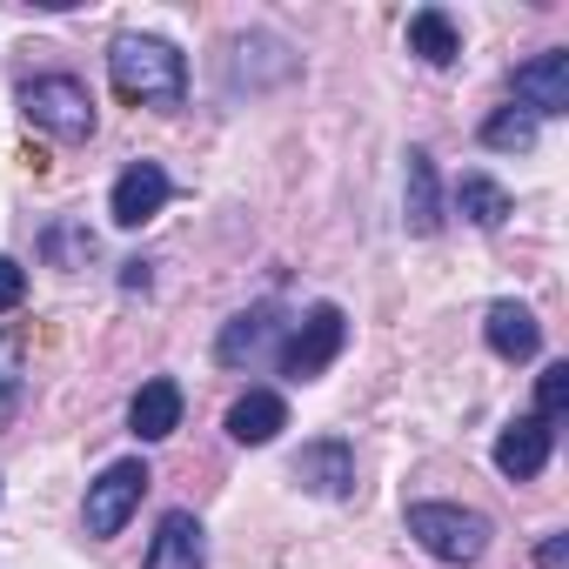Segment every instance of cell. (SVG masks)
<instances>
[{"label": "cell", "instance_id": "15", "mask_svg": "<svg viewBox=\"0 0 569 569\" xmlns=\"http://www.w3.org/2000/svg\"><path fill=\"white\" fill-rule=\"evenodd\" d=\"M281 429H289V402H281L274 389H248V396H234V409H228V442H241V449H268Z\"/></svg>", "mask_w": 569, "mask_h": 569}, {"label": "cell", "instance_id": "2", "mask_svg": "<svg viewBox=\"0 0 569 569\" xmlns=\"http://www.w3.org/2000/svg\"><path fill=\"white\" fill-rule=\"evenodd\" d=\"M409 536H416L436 562L469 569V562H482V556H489L496 522H489L482 509H462V502H409Z\"/></svg>", "mask_w": 569, "mask_h": 569}, {"label": "cell", "instance_id": "13", "mask_svg": "<svg viewBox=\"0 0 569 569\" xmlns=\"http://www.w3.org/2000/svg\"><path fill=\"white\" fill-rule=\"evenodd\" d=\"M482 342H489L502 362H536V356H542V322H536L522 302L502 296V302L482 309Z\"/></svg>", "mask_w": 569, "mask_h": 569}, {"label": "cell", "instance_id": "21", "mask_svg": "<svg viewBox=\"0 0 569 569\" xmlns=\"http://www.w3.org/2000/svg\"><path fill=\"white\" fill-rule=\"evenodd\" d=\"M21 342L0 329V422H14V409H21Z\"/></svg>", "mask_w": 569, "mask_h": 569}, {"label": "cell", "instance_id": "10", "mask_svg": "<svg viewBox=\"0 0 569 569\" xmlns=\"http://www.w3.org/2000/svg\"><path fill=\"white\" fill-rule=\"evenodd\" d=\"M141 569H208V529L194 509H168L148 536V556Z\"/></svg>", "mask_w": 569, "mask_h": 569}, {"label": "cell", "instance_id": "11", "mask_svg": "<svg viewBox=\"0 0 569 569\" xmlns=\"http://www.w3.org/2000/svg\"><path fill=\"white\" fill-rule=\"evenodd\" d=\"M402 221L409 234H442V181H436V154L429 148H409L402 154Z\"/></svg>", "mask_w": 569, "mask_h": 569}, {"label": "cell", "instance_id": "3", "mask_svg": "<svg viewBox=\"0 0 569 569\" xmlns=\"http://www.w3.org/2000/svg\"><path fill=\"white\" fill-rule=\"evenodd\" d=\"M21 114L48 134V141H94V94H88V81H74V74H34V81H21Z\"/></svg>", "mask_w": 569, "mask_h": 569}, {"label": "cell", "instance_id": "4", "mask_svg": "<svg viewBox=\"0 0 569 569\" xmlns=\"http://www.w3.org/2000/svg\"><path fill=\"white\" fill-rule=\"evenodd\" d=\"M342 349H349V316H342V302H316L302 322H289V342H281L274 369L289 376V382H322V376L342 362Z\"/></svg>", "mask_w": 569, "mask_h": 569}, {"label": "cell", "instance_id": "1", "mask_svg": "<svg viewBox=\"0 0 569 569\" xmlns=\"http://www.w3.org/2000/svg\"><path fill=\"white\" fill-rule=\"evenodd\" d=\"M108 81H114V94L128 101V108H161V114H174L181 101H188V54L174 48V41H161V34H114L108 41Z\"/></svg>", "mask_w": 569, "mask_h": 569}, {"label": "cell", "instance_id": "16", "mask_svg": "<svg viewBox=\"0 0 569 569\" xmlns=\"http://www.w3.org/2000/svg\"><path fill=\"white\" fill-rule=\"evenodd\" d=\"M409 54L429 61V68H456V54H462L456 14H449V8H416V14H409Z\"/></svg>", "mask_w": 569, "mask_h": 569}, {"label": "cell", "instance_id": "19", "mask_svg": "<svg viewBox=\"0 0 569 569\" xmlns=\"http://www.w3.org/2000/svg\"><path fill=\"white\" fill-rule=\"evenodd\" d=\"M41 254H48L54 268H68V274H74V268H88V261H94V228H88V221H74V214H68V221H48Z\"/></svg>", "mask_w": 569, "mask_h": 569}, {"label": "cell", "instance_id": "6", "mask_svg": "<svg viewBox=\"0 0 569 569\" xmlns=\"http://www.w3.org/2000/svg\"><path fill=\"white\" fill-rule=\"evenodd\" d=\"M281 342H289V309H281V302H254V309H241L214 336V362L221 369H261V362L281 356Z\"/></svg>", "mask_w": 569, "mask_h": 569}, {"label": "cell", "instance_id": "8", "mask_svg": "<svg viewBox=\"0 0 569 569\" xmlns=\"http://www.w3.org/2000/svg\"><path fill=\"white\" fill-rule=\"evenodd\" d=\"M289 476H296L309 496H322V502H349V496H356V449H349V436H316V442H302L296 462H289Z\"/></svg>", "mask_w": 569, "mask_h": 569}, {"label": "cell", "instance_id": "22", "mask_svg": "<svg viewBox=\"0 0 569 569\" xmlns=\"http://www.w3.org/2000/svg\"><path fill=\"white\" fill-rule=\"evenodd\" d=\"M21 302H28V268H21L14 254H0V316L21 309Z\"/></svg>", "mask_w": 569, "mask_h": 569}, {"label": "cell", "instance_id": "14", "mask_svg": "<svg viewBox=\"0 0 569 569\" xmlns=\"http://www.w3.org/2000/svg\"><path fill=\"white\" fill-rule=\"evenodd\" d=\"M549 449H556V429H542L536 416H516L502 436H496V469L509 482H536L549 469Z\"/></svg>", "mask_w": 569, "mask_h": 569}, {"label": "cell", "instance_id": "7", "mask_svg": "<svg viewBox=\"0 0 569 569\" xmlns=\"http://www.w3.org/2000/svg\"><path fill=\"white\" fill-rule=\"evenodd\" d=\"M168 201H174L168 168H161V161H128V168L114 174V188H108V221H114V228H148Z\"/></svg>", "mask_w": 569, "mask_h": 569}, {"label": "cell", "instance_id": "17", "mask_svg": "<svg viewBox=\"0 0 569 569\" xmlns=\"http://www.w3.org/2000/svg\"><path fill=\"white\" fill-rule=\"evenodd\" d=\"M456 214H462L469 228L496 234V228L516 214V201H509V188H502V181H489V174H462V181H456Z\"/></svg>", "mask_w": 569, "mask_h": 569}, {"label": "cell", "instance_id": "9", "mask_svg": "<svg viewBox=\"0 0 569 569\" xmlns=\"http://www.w3.org/2000/svg\"><path fill=\"white\" fill-rule=\"evenodd\" d=\"M509 88H516V108L536 114V121L569 114V48H542V54H529V61L516 68Z\"/></svg>", "mask_w": 569, "mask_h": 569}, {"label": "cell", "instance_id": "23", "mask_svg": "<svg viewBox=\"0 0 569 569\" xmlns=\"http://www.w3.org/2000/svg\"><path fill=\"white\" fill-rule=\"evenodd\" d=\"M536 562H542V569H562V562H569V536L556 529V536H549V542L536 549Z\"/></svg>", "mask_w": 569, "mask_h": 569}, {"label": "cell", "instance_id": "18", "mask_svg": "<svg viewBox=\"0 0 569 569\" xmlns=\"http://www.w3.org/2000/svg\"><path fill=\"white\" fill-rule=\"evenodd\" d=\"M536 128H542V121H536V114H522V108L509 101V108H496V114L476 128V141H482V148H496V154H529V148H536Z\"/></svg>", "mask_w": 569, "mask_h": 569}, {"label": "cell", "instance_id": "12", "mask_svg": "<svg viewBox=\"0 0 569 569\" xmlns=\"http://www.w3.org/2000/svg\"><path fill=\"white\" fill-rule=\"evenodd\" d=\"M181 409H188L181 382H174V376H148V382L134 389V402H128V429H134V442H168V436L181 429Z\"/></svg>", "mask_w": 569, "mask_h": 569}, {"label": "cell", "instance_id": "20", "mask_svg": "<svg viewBox=\"0 0 569 569\" xmlns=\"http://www.w3.org/2000/svg\"><path fill=\"white\" fill-rule=\"evenodd\" d=\"M562 409H569V362H542V376H536V422L556 429Z\"/></svg>", "mask_w": 569, "mask_h": 569}, {"label": "cell", "instance_id": "5", "mask_svg": "<svg viewBox=\"0 0 569 569\" xmlns=\"http://www.w3.org/2000/svg\"><path fill=\"white\" fill-rule=\"evenodd\" d=\"M148 462L141 456H121V462H108L94 482H88V502H81V522H88V536L94 542H108V536H121L128 529V516L141 509V496H148Z\"/></svg>", "mask_w": 569, "mask_h": 569}]
</instances>
